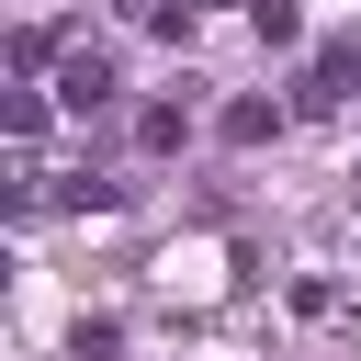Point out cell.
<instances>
[{
  "label": "cell",
  "instance_id": "obj_1",
  "mask_svg": "<svg viewBox=\"0 0 361 361\" xmlns=\"http://www.w3.org/2000/svg\"><path fill=\"white\" fill-rule=\"evenodd\" d=\"M68 102H79V113H90V102H113V68H102V56H79V68H68Z\"/></svg>",
  "mask_w": 361,
  "mask_h": 361
}]
</instances>
